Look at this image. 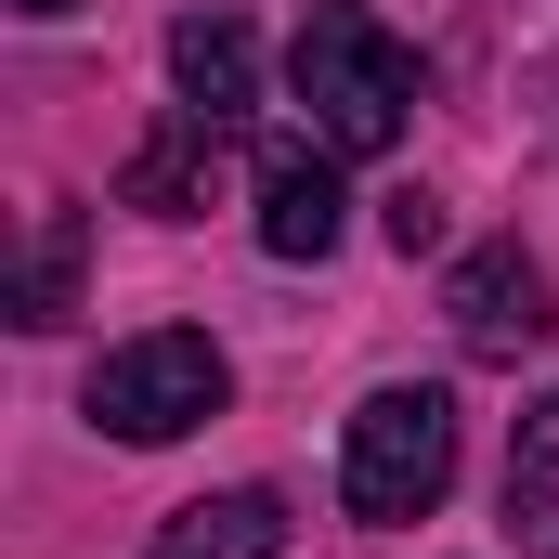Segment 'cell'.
I'll return each instance as SVG.
<instances>
[{"mask_svg": "<svg viewBox=\"0 0 559 559\" xmlns=\"http://www.w3.org/2000/svg\"><path fill=\"white\" fill-rule=\"evenodd\" d=\"M286 79H299V105H312V143H325V156H391L404 118H417V66H404V39H391L365 0H312Z\"/></svg>", "mask_w": 559, "mask_h": 559, "instance_id": "cell-1", "label": "cell"}, {"mask_svg": "<svg viewBox=\"0 0 559 559\" xmlns=\"http://www.w3.org/2000/svg\"><path fill=\"white\" fill-rule=\"evenodd\" d=\"M222 404H235V365H222L209 325H143V338H118L92 365V391H79V417L105 429V442H182V429H209Z\"/></svg>", "mask_w": 559, "mask_h": 559, "instance_id": "cell-2", "label": "cell"}, {"mask_svg": "<svg viewBox=\"0 0 559 559\" xmlns=\"http://www.w3.org/2000/svg\"><path fill=\"white\" fill-rule=\"evenodd\" d=\"M442 481H455V391H429V378L365 391V417L338 442V508L352 521H429Z\"/></svg>", "mask_w": 559, "mask_h": 559, "instance_id": "cell-3", "label": "cell"}, {"mask_svg": "<svg viewBox=\"0 0 559 559\" xmlns=\"http://www.w3.org/2000/svg\"><path fill=\"white\" fill-rule=\"evenodd\" d=\"M442 312H455V338H468V352H495V365H508V352H534V338L559 325V312H547V274H534L521 248H468L455 286H442Z\"/></svg>", "mask_w": 559, "mask_h": 559, "instance_id": "cell-4", "label": "cell"}, {"mask_svg": "<svg viewBox=\"0 0 559 559\" xmlns=\"http://www.w3.org/2000/svg\"><path fill=\"white\" fill-rule=\"evenodd\" d=\"M338 222H352L338 156H325V143H274V156H261V248H274V261H325Z\"/></svg>", "mask_w": 559, "mask_h": 559, "instance_id": "cell-5", "label": "cell"}, {"mask_svg": "<svg viewBox=\"0 0 559 559\" xmlns=\"http://www.w3.org/2000/svg\"><path fill=\"white\" fill-rule=\"evenodd\" d=\"M169 79H182V118L235 131V118L261 105V39H248L235 13H182V26H169Z\"/></svg>", "mask_w": 559, "mask_h": 559, "instance_id": "cell-6", "label": "cell"}, {"mask_svg": "<svg viewBox=\"0 0 559 559\" xmlns=\"http://www.w3.org/2000/svg\"><path fill=\"white\" fill-rule=\"evenodd\" d=\"M143 559H286V508L261 481H235V495H195V508H169L156 521V547Z\"/></svg>", "mask_w": 559, "mask_h": 559, "instance_id": "cell-7", "label": "cell"}, {"mask_svg": "<svg viewBox=\"0 0 559 559\" xmlns=\"http://www.w3.org/2000/svg\"><path fill=\"white\" fill-rule=\"evenodd\" d=\"M209 143H222L209 118H182V105H169V131L118 169V195H131V209H156V222H195V209H209Z\"/></svg>", "mask_w": 559, "mask_h": 559, "instance_id": "cell-8", "label": "cell"}, {"mask_svg": "<svg viewBox=\"0 0 559 559\" xmlns=\"http://www.w3.org/2000/svg\"><path fill=\"white\" fill-rule=\"evenodd\" d=\"M508 534H521V559H559V391L508 442Z\"/></svg>", "mask_w": 559, "mask_h": 559, "instance_id": "cell-9", "label": "cell"}, {"mask_svg": "<svg viewBox=\"0 0 559 559\" xmlns=\"http://www.w3.org/2000/svg\"><path fill=\"white\" fill-rule=\"evenodd\" d=\"M66 312H79V209H39L26 274H13V325L39 338V325H66Z\"/></svg>", "mask_w": 559, "mask_h": 559, "instance_id": "cell-10", "label": "cell"}, {"mask_svg": "<svg viewBox=\"0 0 559 559\" xmlns=\"http://www.w3.org/2000/svg\"><path fill=\"white\" fill-rule=\"evenodd\" d=\"M391 248H404V261H417V248H442V209H429L417 182H404V195H391Z\"/></svg>", "mask_w": 559, "mask_h": 559, "instance_id": "cell-11", "label": "cell"}, {"mask_svg": "<svg viewBox=\"0 0 559 559\" xmlns=\"http://www.w3.org/2000/svg\"><path fill=\"white\" fill-rule=\"evenodd\" d=\"M13 13H79V0H13Z\"/></svg>", "mask_w": 559, "mask_h": 559, "instance_id": "cell-12", "label": "cell"}]
</instances>
